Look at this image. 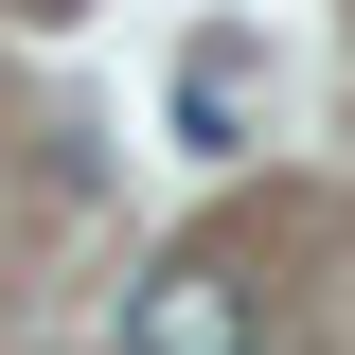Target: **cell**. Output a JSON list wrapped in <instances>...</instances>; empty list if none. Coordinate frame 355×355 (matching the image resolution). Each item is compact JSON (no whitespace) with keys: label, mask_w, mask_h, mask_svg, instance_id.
Here are the masks:
<instances>
[{"label":"cell","mask_w":355,"mask_h":355,"mask_svg":"<svg viewBox=\"0 0 355 355\" xmlns=\"http://www.w3.org/2000/svg\"><path fill=\"white\" fill-rule=\"evenodd\" d=\"M125 355H249V284L231 266H160L125 302Z\"/></svg>","instance_id":"obj_1"},{"label":"cell","mask_w":355,"mask_h":355,"mask_svg":"<svg viewBox=\"0 0 355 355\" xmlns=\"http://www.w3.org/2000/svg\"><path fill=\"white\" fill-rule=\"evenodd\" d=\"M36 18H71V0H36Z\"/></svg>","instance_id":"obj_2"}]
</instances>
